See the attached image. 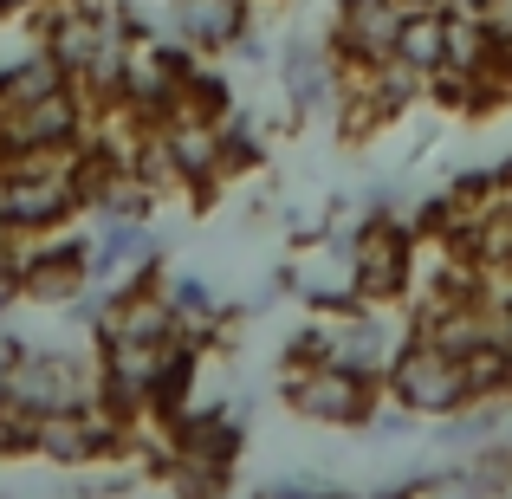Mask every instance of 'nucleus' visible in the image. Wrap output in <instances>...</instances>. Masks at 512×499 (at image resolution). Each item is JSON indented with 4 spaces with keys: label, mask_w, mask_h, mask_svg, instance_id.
<instances>
[{
    "label": "nucleus",
    "mask_w": 512,
    "mask_h": 499,
    "mask_svg": "<svg viewBox=\"0 0 512 499\" xmlns=\"http://www.w3.org/2000/svg\"><path fill=\"white\" fill-rule=\"evenodd\" d=\"M383 402L409 409L415 422H448V415H461L467 402H474V389H467L461 357H454L441 337L409 325L402 344H396V357H389V370H383Z\"/></svg>",
    "instance_id": "1"
},
{
    "label": "nucleus",
    "mask_w": 512,
    "mask_h": 499,
    "mask_svg": "<svg viewBox=\"0 0 512 499\" xmlns=\"http://www.w3.org/2000/svg\"><path fill=\"white\" fill-rule=\"evenodd\" d=\"M350 266H357V299L383 305V312H409L415 292V260H422V234L409 227V214L396 208H363L350 221Z\"/></svg>",
    "instance_id": "2"
},
{
    "label": "nucleus",
    "mask_w": 512,
    "mask_h": 499,
    "mask_svg": "<svg viewBox=\"0 0 512 499\" xmlns=\"http://www.w3.org/2000/svg\"><path fill=\"white\" fill-rule=\"evenodd\" d=\"M279 402L312 428H370L383 409V383H363L338 363H292L279 370Z\"/></svg>",
    "instance_id": "3"
},
{
    "label": "nucleus",
    "mask_w": 512,
    "mask_h": 499,
    "mask_svg": "<svg viewBox=\"0 0 512 499\" xmlns=\"http://www.w3.org/2000/svg\"><path fill=\"white\" fill-rule=\"evenodd\" d=\"M7 396L26 415L72 409V402L98 396V350H65V344H26V357L13 363Z\"/></svg>",
    "instance_id": "4"
},
{
    "label": "nucleus",
    "mask_w": 512,
    "mask_h": 499,
    "mask_svg": "<svg viewBox=\"0 0 512 499\" xmlns=\"http://www.w3.org/2000/svg\"><path fill=\"white\" fill-rule=\"evenodd\" d=\"M279 286H286L305 312H350V305H363L344 227H318V234H305L299 253L279 266Z\"/></svg>",
    "instance_id": "5"
},
{
    "label": "nucleus",
    "mask_w": 512,
    "mask_h": 499,
    "mask_svg": "<svg viewBox=\"0 0 512 499\" xmlns=\"http://www.w3.org/2000/svg\"><path fill=\"white\" fill-rule=\"evenodd\" d=\"M91 124H98V104H91L78 85H65V91H52V98H33V104H13V111H0L7 156H26V150H78V143H91Z\"/></svg>",
    "instance_id": "6"
},
{
    "label": "nucleus",
    "mask_w": 512,
    "mask_h": 499,
    "mask_svg": "<svg viewBox=\"0 0 512 499\" xmlns=\"http://www.w3.org/2000/svg\"><path fill=\"white\" fill-rule=\"evenodd\" d=\"M91 286V240L85 234H39L26 240L20 253V305H46V312H65L78 292Z\"/></svg>",
    "instance_id": "7"
},
{
    "label": "nucleus",
    "mask_w": 512,
    "mask_h": 499,
    "mask_svg": "<svg viewBox=\"0 0 512 499\" xmlns=\"http://www.w3.org/2000/svg\"><path fill=\"white\" fill-rule=\"evenodd\" d=\"M318 325H325V363H338V370L363 376V383H383L389 357H396L402 331L396 318L383 312V305H350V312H318Z\"/></svg>",
    "instance_id": "8"
},
{
    "label": "nucleus",
    "mask_w": 512,
    "mask_h": 499,
    "mask_svg": "<svg viewBox=\"0 0 512 499\" xmlns=\"http://www.w3.org/2000/svg\"><path fill=\"white\" fill-rule=\"evenodd\" d=\"M273 72H279V91H286V104H292L299 124L344 104V65H338V52H331L325 33H292L286 46H279Z\"/></svg>",
    "instance_id": "9"
},
{
    "label": "nucleus",
    "mask_w": 512,
    "mask_h": 499,
    "mask_svg": "<svg viewBox=\"0 0 512 499\" xmlns=\"http://www.w3.org/2000/svg\"><path fill=\"white\" fill-rule=\"evenodd\" d=\"M402 0H331V52H338L344 72H363V65L396 59V33H402Z\"/></svg>",
    "instance_id": "10"
},
{
    "label": "nucleus",
    "mask_w": 512,
    "mask_h": 499,
    "mask_svg": "<svg viewBox=\"0 0 512 499\" xmlns=\"http://www.w3.org/2000/svg\"><path fill=\"white\" fill-rule=\"evenodd\" d=\"M260 26V0H169V39L201 59H227Z\"/></svg>",
    "instance_id": "11"
},
{
    "label": "nucleus",
    "mask_w": 512,
    "mask_h": 499,
    "mask_svg": "<svg viewBox=\"0 0 512 499\" xmlns=\"http://www.w3.org/2000/svg\"><path fill=\"white\" fill-rule=\"evenodd\" d=\"M163 266V234L150 221H98L91 234V286H124Z\"/></svg>",
    "instance_id": "12"
},
{
    "label": "nucleus",
    "mask_w": 512,
    "mask_h": 499,
    "mask_svg": "<svg viewBox=\"0 0 512 499\" xmlns=\"http://www.w3.org/2000/svg\"><path fill=\"white\" fill-rule=\"evenodd\" d=\"M65 85H72V72H65L39 39L26 52H13V59H0V111L33 104V98H52V91H65Z\"/></svg>",
    "instance_id": "13"
},
{
    "label": "nucleus",
    "mask_w": 512,
    "mask_h": 499,
    "mask_svg": "<svg viewBox=\"0 0 512 499\" xmlns=\"http://www.w3.org/2000/svg\"><path fill=\"white\" fill-rule=\"evenodd\" d=\"M448 26H454L448 7H409L402 13V33H396V59L422 78L441 72L448 65Z\"/></svg>",
    "instance_id": "14"
},
{
    "label": "nucleus",
    "mask_w": 512,
    "mask_h": 499,
    "mask_svg": "<svg viewBox=\"0 0 512 499\" xmlns=\"http://www.w3.org/2000/svg\"><path fill=\"white\" fill-rule=\"evenodd\" d=\"M182 117H208V124H221V117H234L240 104H234V78L221 72V65H208L201 59L195 72L182 78V104H175Z\"/></svg>",
    "instance_id": "15"
},
{
    "label": "nucleus",
    "mask_w": 512,
    "mask_h": 499,
    "mask_svg": "<svg viewBox=\"0 0 512 499\" xmlns=\"http://www.w3.org/2000/svg\"><path fill=\"white\" fill-rule=\"evenodd\" d=\"M0 461H33V415L0 389Z\"/></svg>",
    "instance_id": "16"
},
{
    "label": "nucleus",
    "mask_w": 512,
    "mask_h": 499,
    "mask_svg": "<svg viewBox=\"0 0 512 499\" xmlns=\"http://www.w3.org/2000/svg\"><path fill=\"white\" fill-rule=\"evenodd\" d=\"M20 253H26V234H7V227H0V318L20 305Z\"/></svg>",
    "instance_id": "17"
},
{
    "label": "nucleus",
    "mask_w": 512,
    "mask_h": 499,
    "mask_svg": "<svg viewBox=\"0 0 512 499\" xmlns=\"http://www.w3.org/2000/svg\"><path fill=\"white\" fill-rule=\"evenodd\" d=\"M253 499H344V493L325 487V480H312V474H286V480H266Z\"/></svg>",
    "instance_id": "18"
},
{
    "label": "nucleus",
    "mask_w": 512,
    "mask_h": 499,
    "mask_svg": "<svg viewBox=\"0 0 512 499\" xmlns=\"http://www.w3.org/2000/svg\"><path fill=\"white\" fill-rule=\"evenodd\" d=\"M20 357H26V337L0 325V389H7V376H13V363H20Z\"/></svg>",
    "instance_id": "19"
},
{
    "label": "nucleus",
    "mask_w": 512,
    "mask_h": 499,
    "mask_svg": "<svg viewBox=\"0 0 512 499\" xmlns=\"http://www.w3.org/2000/svg\"><path fill=\"white\" fill-rule=\"evenodd\" d=\"M441 7H448V13H467V20H487L500 0H441Z\"/></svg>",
    "instance_id": "20"
},
{
    "label": "nucleus",
    "mask_w": 512,
    "mask_h": 499,
    "mask_svg": "<svg viewBox=\"0 0 512 499\" xmlns=\"http://www.w3.org/2000/svg\"><path fill=\"white\" fill-rule=\"evenodd\" d=\"M39 7H46V0H0V26H7V20H26V13H39Z\"/></svg>",
    "instance_id": "21"
},
{
    "label": "nucleus",
    "mask_w": 512,
    "mask_h": 499,
    "mask_svg": "<svg viewBox=\"0 0 512 499\" xmlns=\"http://www.w3.org/2000/svg\"><path fill=\"white\" fill-rule=\"evenodd\" d=\"M402 7H441V0H402Z\"/></svg>",
    "instance_id": "22"
},
{
    "label": "nucleus",
    "mask_w": 512,
    "mask_h": 499,
    "mask_svg": "<svg viewBox=\"0 0 512 499\" xmlns=\"http://www.w3.org/2000/svg\"><path fill=\"white\" fill-rule=\"evenodd\" d=\"M506 370H512V337H506Z\"/></svg>",
    "instance_id": "23"
}]
</instances>
